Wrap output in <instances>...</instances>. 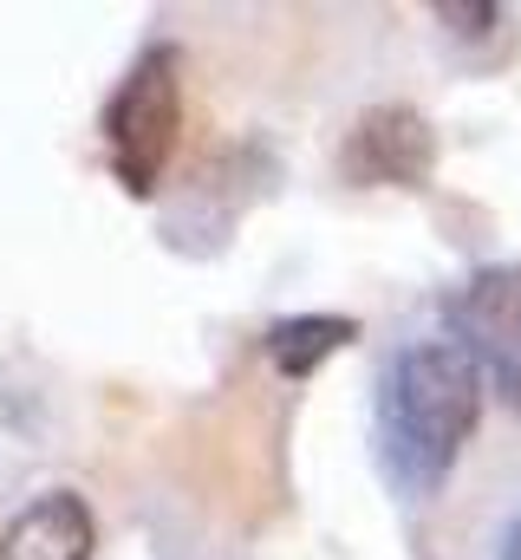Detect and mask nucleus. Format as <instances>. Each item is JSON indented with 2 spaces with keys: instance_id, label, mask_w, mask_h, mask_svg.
Wrapping results in <instances>:
<instances>
[{
  "instance_id": "obj_1",
  "label": "nucleus",
  "mask_w": 521,
  "mask_h": 560,
  "mask_svg": "<svg viewBox=\"0 0 521 560\" xmlns=\"http://www.w3.org/2000/svg\"><path fill=\"white\" fill-rule=\"evenodd\" d=\"M483 418V365L456 339H417L379 385V469L397 495L424 502L463 456Z\"/></svg>"
},
{
  "instance_id": "obj_2",
  "label": "nucleus",
  "mask_w": 521,
  "mask_h": 560,
  "mask_svg": "<svg viewBox=\"0 0 521 560\" xmlns=\"http://www.w3.org/2000/svg\"><path fill=\"white\" fill-rule=\"evenodd\" d=\"M183 131V79H176V52H143L125 72V85L105 105V156L112 176L130 196H150L170 150Z\"/></svg>"
},
{
  "instance_id": "obj_3",
  "label": "nucleus",
  "mask_w": 521,
  "mask_h": 560,
  "mask_svg": "<svg viewBox=\"0 0 521 560\" xmlns=\"http://www.w3.org/2000/svg\"><path fill=\"white\" fill-rule=\"evenodd\" d=\"M456 346L483 365V378L521 411V268H483L450 300Z\"/></svg>"
},
{
  "instance_id": "obj_4",
  "label": "nucleus",
  "mask_w": 521,
  "mask_h": 560,
  "mask_svg": "<svg viewBox=\"0 0 521 560\" xmlns=\"http://www.w3.org/2000/svg\"><path fill=\"white\" fill-rule=\"evenodd\" d=\"M339 170L352 183H391V189H417L430 170H437V131L410 112V105H372L352 138Z\"/></svg>"
},
{
  "instance_id": "obj_5",
  "label": "nucleus",
  "mask_w": 521,
  "mask_h": 560,
  "mask_svg": "<svg viewBox=\"0 0 521 560\" xmlns=\"http://www.w3.org/2000/svg\"><path fill=\"white\" fill-rule=\"evenodd\" d=\"M92 548H99V522H92L85 495H72V489L26 502L0 528V560H92Z\"/></svg>"
},
{
  "instance_id": "obj_6",
  "label": "nucleus",
  "mask_w": 521,
  "mask_h": 560,
  "mask_svg": "<svg viewBox=\"0 0 521 560\" xmlns=\"http://www.w3.org/2000/svg\"><path fill=\"white\" fill-rule=\"evenodd\" d=\"M352 339H359L352 319H339V313H300V319H280V326L267 332V359H274L287 378H306L320 359H333V352L352 346Z\"/></svg>"
},
{
  "instance_id": "obj_7",
  "label": "nucleus",
  "mask_w": 521,
  "mask_h": 560,
  "mask_svg": "<svg viewBox=\"0 0 521 560\" xmlns=\"http://www.w3.org/2000/svg\"><path fill=\"white\" fill-rule=\"evenodd\" d=\"M496 560H521V515H516V528L502 535V555H496Z\"/></svg>"
}]
</instances>
